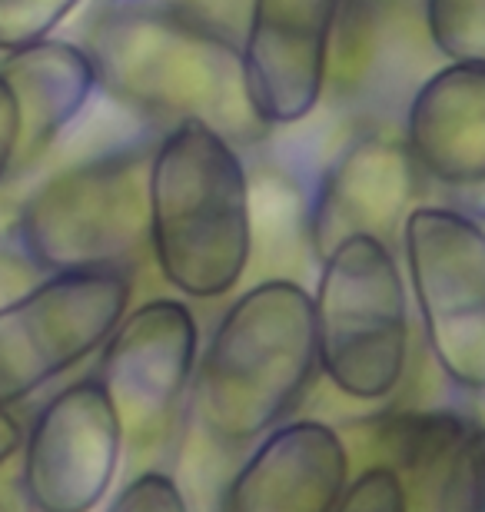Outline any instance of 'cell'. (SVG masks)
<instances>
[{"mask_svg": "<svg viewBox=\"0 0 485 512\" xmlns=\"http://www.w3.org/2000/svg\"><path fill=\"white\" fill-rule=\"evenodd\" d=\"M399 137L432 183L449 190L485 187V67L442 64L422 77Z\"/></svg>", "mask_w": 485, "mask_h": 512, "instance_id": "4fadbf2b", "label": "cell"}, {"mask_svg": "<svg viewBox=\"0 0 485 512\" xmlns=\"http://www.w3.org/2000/svg\"><path fill=\"white\" fill-rule=\"evenodd\" d=\"M20 443H24V429L7 406H0V466H7L20 453Z\"/></svg>", "mask_w": 485, "mask_h": 512, "instance_id": "cb8c5ba5", "label": "cell"}, {"mask_svg": "<svg viewBox=\"0 0 485 512\" xmlns=\"http://www.w3.org/2000/svg\"><path fill=\"white\" fill-rule=\"evenodd\" d=\"M419 177L402 137L363 133L349 140L306 197L309 256L319 263L356 237L392 243L419 193Z\"/></svg>", "mask_w": 485, "mask_h": 512, "instance_id": "8fae6325", "label": "cell"}, {"mask_svg": "<svg viewBox=\"0 0 485 512\" xmlns=\"http://www.w3.org/2000/svg\"><path fill=\"white\" fill-rule=\"evenodd\" d=\"M422 27L446 64L485 67V0H419Z\"/></svg>", "mask_w": 485, "mask_h": 512, "instance_id": "e0dca14e", "label": "cell"}, {"mask_svg": "<svg viewBox=\"0 0 485 512\" xmlns=\"http://www.w3.org/2000/svg\"><path fill=\"white\" fill-rule=\"evenodd\" d=\"M399 250L432 363L462 393H485V227L466 210L419 203Z\"/></svg>", "mask_w": 485, "mask_h": 512, "instance_id": "8992f818", "label": "cell"}, {"mask_svg": "<svg viewBox=\"0 0 485 512\" xmlns=\"http://www.w3.org/2000/svg\"><path fill=\"white\" fill-rule=\"evenodd\" d=\"M20 499L17 493H10L7 486H0V512H20Z\"/></svg>", "mask_w": 485, "mask_h": 512, "instance_id": "d4e9b609", "label": "cell"}, {"mask_svg": "<svg viewBox=\"0 0 485 512\" xmlns=\"http://www.w3.org/2000/svg\"><path fill=\"white\" fill-rule=\"evenodd\" d=\"M333 512H412V499L389 466L369 463L356 479H349Z\"/></svg>", "mask_w": 485, "mask_h": 512, "instance_id": "ffe728a7", "label": "cell"}, {"mask_svg": "<svg viewBox=\"0 0 485 512\" xmlns=\"http://www.w3.org/2000/svg\"><path fill=\"white\" fill-rule=\"evenodd\" d=\"M343 0H250L240 34L246 107L266 133L323 104Z\"/></svg>", "mask_w": 485, "mask_h": 512, "instance_id": "30bf717a", "label": "cell"}, {"mask_svg": "<svg viewBox=\"0 0 485 512\" xmlns=\"http://www.w3.org/2000/svg\"><path fill=\"white\" fill-rule=\"evenodd\" d=\"M123 456L117 413L94 373L57 389L20 443V496L34 512H94Z\"/></svg>", "mask_w": 485, "mask_h": 512, "instance_id": "9c48e42d", "label": "cell"}, {"mask_svg": "<svg viewBox=\"0 0 485 512\" xmlns=\"http://www.w3.org/2000/svg\"><path fill=\"white\" fill-rule=\"evenodd\" d=\"M200 326L187 300L153 296L130 306L97 350L94 380L117 413L123 449L143 453L170 433L183 396L190 393Z\"/></svg>", "mask_w": 485, "mask_h": 512, "instance_id": "ba28073f", "label": "cell"}, {"mask_svg": "<svg viewBox=\"0 0 485 512\" xmlns=\"http://www.w3.org/2000/svg\"><path fill=\"white\" fill-rule=\"evenodd\" d=\"M313 290L319 373L353 403H383L412 356L406 273L392 243L356 237L319 260Z\"/></svg>", "mask_w": 485, "mask_h": 512, "instance_id": "5b68a950", "label": "cell"}, {"mask_svg": "<svg viewBox=\"0 0 485 512\" xmlns=\"http://www.w3.org/2000/svg\"><path fill=\"white\" fill-rule=\"evenodd\" d=\"M153 4L177 10V14L216 30V34L233 37L236 44H240L243 20H246V7H250V0H153Z\"/></svg>", "mask_w": 485, "mask_h": 512, "instance_id": "7402d4cb", "label": "cell"}, {"mask_svg": "<svg viewBox=\"0 0 485 512\" xmlns=\"http://www.w3.org/2000/svg\"><path fill=\"white\" fill-rule=\"evenodd\" d=\"M17 147H20V124H17V104L10 87L0 77V183L10 177L17 163Z\"/></svg>", "mask_w": 485, "mask_h": 512, "instance_id": "603a6c76", "label": "cell"}, {"mask_svg": "<svg viewBox=\"0 0 485 512\" xmlns=\"http://www.w3.org/2000/svg\"><path fill=\"white\" fill-rule=\"evenodd\" d=\"M107 512H193L187 493L170 473L143 469L123 483V489L110 499Z\"/></svg>", "mask_w": 485, "mask_h": 512, "instance_id": "44dd1931", "label": "cell"}, {"mask_svg": "<svg viewBox=\"0 0 485 512\" xmlns=\"http://www.w3.org/2000/svg\"><path fill=\"white\" fill-rule=\"evenodd\" d=\"M97 90L163 130L200 120L236 147L266 130L246 107L240 44L153 0H110L84 30Z\"/></svg>", "mask_w": 485, "mask_h": 512, "instance_id": "6da1fadb", "label": "cell"}, {"mask_svg": "<svg viewBox=\"0 0 485 512\" xmlns=\"http://www.w3.org/2000/svg\"><path fill=\"white\" fill-rule=\"evenodd\" d=\"M353 479V453L323 419H286L260 436L230 476L220 512H333Z\"/></svg>", "mask_w": 485, "mask_h": 512, "instance_id": "7c38bea8", "label": "cell"}, {"mask_svg": "<svg viewBox=\"0 0 485 512\" xmlns=\"http://www.w3.org/2000/svg\"><path fill=\"white\" fill-rule=\"evenodd\" d=\"M409 0H343L333 44V70H329V87L353 84L359 74H366L369 60L376 54L379 27L386 24L396 10Z\"/></svg>", "mask_w": 485, "mask_h": 512, "instance_id": "2e32d148", "label": "cell"}, {"mask_svg": "<svg viewBox=\"0 0 485 512\" xmlns=\"http://www.w3.org/2000/svg\"><path fill=\"white\" fill-rule=\"evenodd\" d=\"M469 429L472 426L456 413H389V419L373 423L376 463L389 466L402 479L406 493L419 483L436 493L442 469Z\"/></svg>", "mask_w": 485, "mask_h": 512, "instance_id": "9a60e30c", "label": "cell"}, {"mask_svg": "<svg viewBox=\"0 0 485 512\" xmlns=\"http://www.w3.org/2000/svg\"><path fill=\"white\" fill-rule=\"evenodd\" d=\"M0 77L17 104L20 147L14 170L47 157L97 94V70L87 50L57 37L0 54Z\"/></svg>", "mask_w": 485, "mask_h": 512, "instance_id": "5bb4252c", "label": "cell"}, {"mask_svg": "<svg viewBox=\"0 0 485 512\" xmlns=\"http://www.w3.org/2000/svg\"><path fill=\"white\" fill-rule=\"evenodd\" d=\"M432 512H485V426H472L442 469Z\"/></svg>", "mask_w": 485, "mask_h": 512, "instance_id": "ac0fdd59", "label": "cell"}, {"mask_svg": "<svg viewBox=\"0 0 485 512\" xmlns=\"http://www.w3.org/2000/svg\"><path fill=\"white\" fill-rule=\"evenodd\" d=\"M147 160L123 143L44 177L17 207V253L40 276L130 273L147 253Z\"/></svg>", "mask_w": 485, "mask_h": 512, "instance_id": "277c9868", "label": "cell"}, {"mask_svg": "<svg viewBox=\"0 0 485 512\" xmlns=\"http://www.w3.org/2000/svg\"><path fill=\"white\" fill-rule=\"evenodd\" d=\"M316 373L313 293L263 276L226 303L196 356V426L216 446H250L296 413Z\"/></svg>", "mask_w": 485, "mask_h": 512, "instance_id": "3957f363", "label": "cell"}, {"mask_svg": "<svg viewBox=\"0 0 485 512\" xmlns=\"http://www.w3.org/2000/svg\"><path fill=\"white\" fill-rule=\"evenodd\" d=\"M147 253L183 300H223L253 266V190L240 147L200 120L167 127L147 160Z\"/></svg>", "mask_w": 485, "mask_h": 512, "instance_id": "7a4b0ae2", "label": "cell"}, {"mask_svg": "<svg viewBox=\"0 0 485 512\" xmlns=\"http://www.w3.org/2000/svg\"><path fill=\"white\" fill-rule=\"evenodd\" d=\"M80 4L84 0H0V54L54 37Z\"/></svg>", "mask_w": 485, "mask_h": 512, "instance_id": "d6986e66", "label": "cell"}, {"mask_svg": "<svg viewBox=\"0 0 485 512\" xmlns=\"http://www.w3.org/2000/svg\"><path fill=\"white\" fill-rule=\"evenodd\" d=\"M130 300V273H54L0 303V406L24 403L94 356Z\"/></svg>", "mask_w": 485, "mask_h": 512, "instance_id": "52a82bcc", "label": "cell"}]
</instances>
